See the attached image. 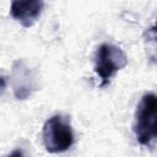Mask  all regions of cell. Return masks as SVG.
<instances>
[{"label": "cell", "instance_id": "cell-1", "mask_svg": "<svg viewBox=\"0 0 157 157\" xmlns=\"http://www.w3.org/2000/svg\"><path fill=\"white\" fill-rule=\"evenodd\" d=\"M132 131L140 145L150 147L157 139V97L148 92L136 107Z\"/></svg>", "mask_w": 157, "mask_h": 157}, {"label": "cell", "instance_id": "cell-2", "mask_svg": "<svg viewBox=\"0 0 157 157\" xmlns=\"http://www.w3.org/2000/svg\"><path fill=\"white\" fill-rule=\"evenodd\" d=\"M42 136L44 147L50 153L65 152L75 141L70 119L63 114H55L45 120Z\"/></svg>", "mask_w": 157, "mask_h": 157}, {"label": "cell", "instance_id": "cell-3", "mask_svg": "<svg viewBox=\"0 0 157 157\" xmlns=\"http://www.w3.org/2000/svg\"><path fill=\"white\" fill-rule=\"evenodd\" d=\"M128 65V56L121 48L103 43L97 48L94 55V71L101 78V85L109 83L110 78Z\"/></svg>", "mask_w": 157, "mask_h": 157}, {"label": "cell", "instance_id": "cell-4", "mask_svg": "<svg viewBox=\"0 0 157 157\" xmlns=\"http://www.w3.org/2000/svg\"><path fill=\"white\" fill-rule=\"evenodd\" d=\"M43 7L44 0H12L10 13L23 27H31L40 16Z\"/></svg>", "mask_w": 157, "mask_h": 157}, {"label": "cell", "instance_id": "cell-5", "mask_svg": "<svg viewBox=\"0 0 157 157\" xmlns=\"http://www.w3.org/2000/svg\"><path fill=\"white\" fill-rule=\"evenodd\" d=\"M12 74L21 77V81L20 80H13V92H15L16 98L26 99L27 97L31 96L32 90L34 88V83H33V78H32L29 69L26 67L22 61L17 60L13 65Z\"/></svg>", "mask_w": 157, "mask_h": 157}, {"label": "cell", "instance_id": "cell-6", "mask_svg": "<svg viewBox=\"0 0 157 157\" xmlns=\"http://www.w3.org/2000/svg\"><path fill=\"white\" fill-rule=\"evenodd\" d=\"M5 87H6V78L2 75H0V90H4Z\"/></svg>", "mask_w": 157, "mask_h": 157}]
</instances>
